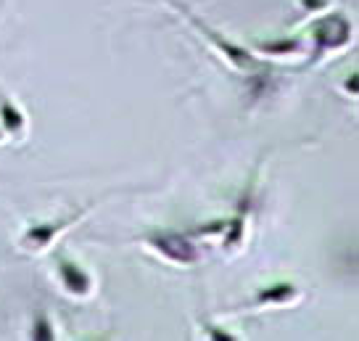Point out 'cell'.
Returning a JSON list of instances; mask_svg holds the SVG:
<instances>
[{"instance_id": "9c48e42d", "label": "cell", "mask_w": 359, "mask_h": 341, "mask_svg": "<svg viewBox=\"0 0 359 341\" xmlns=\"http://www.w3.org/2000/svg\"><path fill=\"white\" fill-rule=\"evenodd\" d=\"M34 339H40V341H48V339H53V328L48 326V320L40 315L37 318V323H34Z\"/></svg>"}, {"instance_id": "7c38bea8", "label": "cell", "mask_w": 359, "mask_h": 341, "mask_svg": "<svg viewBox=\"0 0 359 341\" xmlns=\"http://www.w3.org/2000/svg\"><path fill=\"white\" fill-rule=\"evenodd\" d=\"M212 336H214V339H219V341H230V339H233V336H230V333H227V330H219V328H212Z\"/></svg>"}, {"instance_id": "7a4b0ae2", "label": "cell", "mask_w": 359, "mask_h": 341, "mask_svg": "<svg viewBox=\"0 0 359 341\" xmlns=\"http://www.w3.org/2000/svg\"><path fill=\"white\" fill-rule=\"evenodd\" d=\"M151 243L158 251H164L167 257L177 262H193L196 260V249L188 239H182L180 233H151Z\"/></svg>"}, {"instance_id": "ba28073f", "label": "cell", "mask_w": 359, "mask_h": 341, "mask_svg": "<svg viewBox=\"0 0 359 341\" xmlns=\"http://www.w3.org/2000/svg\"><path fill=\"white\" fill-rule=\"evenodd\" d=\"M264 51L269 53H288V51H296L299 48V40H280V43H262Z\"/></svg>"}, {"instance_id": "6da1fadb", "label": "cell", "mask_w": 359, "mask_h": 341, "mask_svg": "<svg viewBox=\"0 0 359 341\" xmlns=\"http://www.w3.org/2000/svg\"><path fill=\"white\" fill-rule=\"evenodd\" d=\"M348 32H351V27H348V22L341 13H333V16H327V19H320V22L312 27L314 40L323 48L344 46L348 40Z\"/></svg>"}, {"instance_id": "52a82bcc", "label": "cell", "mask_w": 359, "mask_h": 341, "mask_svg": "<svg viewBox=\"0 0 359 341\" xmlns=\"http://www.w3.org/2000/svg\"><path fill=\"white\" fill-rule=\"evenodd\" d=\"M0 114H3V125L8 127V130H19L24 125V116L16 109H13L11 101H3L0 103Z\"/></svg>"}, {"instance_id": "8992f818", "label": "cell", "mask_w": 359, "mask_h": 341, "mask_svg": "<svg viewBox=\"0 0 359 341\" xmlns=\"http://www.w3.org/2000/svg\"><path fill=\"white\" fill-rule=\"evenodd\" d=\"M296 294V288L288 283H278L272 286V288H264L262 294H259V302H285V299H291Z\"/></svg>"}, {"instance_id": "30bf717a", "label": "cell", "mask_w": 359, "mask_h": 341, "mask_svg": "<svg viewBox=\"0 0 359 341\" xmlns=\"http://www.w3.org/2000/svg\"><path fill=\"white\" fill-rule=\"evenodd\" d=\"M238 239H241V220H236V222H233V233H230V241H227V243L233 246Z\"/></svg>"}, {"instance_id": "277c9868", "label": "cell", "mask_w": 359, "mask_h": 341, "mask_svg": "<svg viewBox=\"0 0 359 341\" xmlns=\"http://www.w3.org/2000/svg\"><path fill=\"white\" fill-rule=\"evenodd\" d=\"M61 281H64V286H67L72 294H88L90 278L74 262H61Z\"/></svg>"}, {"instance_id": "5b68a950", "label": "cell", "mask_w": 359, "mask_h": 341, "mask_svg": "<svg viewBox=\"0 0 359 341\" xmlns=\"http://www.w3.org/2000/svg\"><path fill=\"white\" fill-rule=\"evenodd\" d=\"M64 225H67V222H61V225H37V227H32V230L27 233V243H29V246H45V243L53 239V236H56Z\"/></svg>"}, {"instance_id": "3957f363", "label": "cell", "mask_w": 359, "mask_h": 341, "mask_svg": "<svg viewBox=\"0 0 359 341\" xmlns=\"http://www.w3.org/2000/svg\"><path fill=\"white\" fill-rule=\"evenodd\" d=\"M191 19H193V24H196V27H198V29H201V32L206 34V37H212L214 46L219 48V51H224V53H227V58H230V61H233L236 67H241V69H254V67H257V64H254V58H251V53H248V51H243V48H238V46H233V43H227V40H224L222 34H217L214 29H209V27L198 22L196 16H191Z\"/></svg>"}, {"instance_id": "8fae6325", "label": "cell", "mask_w": 359, "mask_h": 341, "mask_svg": "<svg viewBox=\"0 0 359 341\" xmlns=\"http://www.w3.org/2000/svg\"><path fill=\"white\" fill-rule=\"evenodd\" d=\"M304 6L312 11V8H323V6H327V0H304Z\"/></svg>"}]
</instances>
